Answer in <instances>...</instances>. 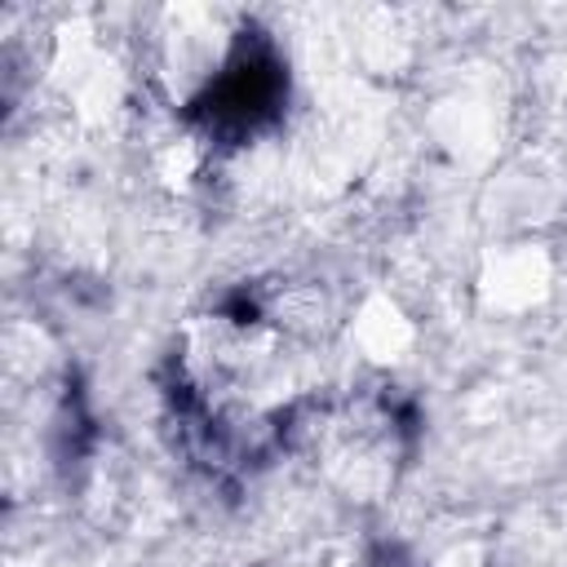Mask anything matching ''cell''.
Segmentation results:
<instances>
[{
	"mask_svg": "<svg viewBox=\"0 0 567 567\" xmlns=\"http://www.w3.org/2000/svg\"><path fill=\"white\" fill-rule=\"evenodd\" d=\"M275 93H279L275 66L266 58H239L221 75V84L213 89V115L244 128V124H252V120H261L270 111Z\"/></svg>",
	"mask_w": 567,
	"mask_h": 567,
	"instance_id": "obj_1",
	"label": "cell"
}]
</instances>
